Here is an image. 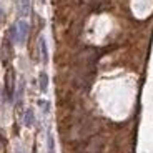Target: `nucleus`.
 I'll return each mask as SVG.
<instances>
[{"label": "nucleus", "mask_w": 153, "mask_h": 153, "mask_svg": "<svg viewBox=\"0 0 153 153\" xmlns=\"http://www.w3.org/2000/svg\"><path fill=\"white\" fill-rule=\"evenodd\" d=\"M103 148V140L100 137H93L90 138L83 146V153H100Z\"/></svg>", "instance_id": "nucleus-1"}, {"label": "nucleus", "mask_w": 153, "mask_h": 153, "mask_svg": "<svg viewBox=\"0 0 153 153\" xmlns=\"http://www.w3.org/2000/svg\"><path fill=\"white\" fill-rule=\"evenodd\" d=\"M13 92H15V87H13V72L10 68L7 73V78H5V93H7L8 102H13Z\"/></svg>", "instance_id": "nucleus-2"}, {"label": "nucleus", "mask_w": 153, "mask_h": 153, "mask_svg": "<svg viewBox=\"0 0 153 153\" xmlns=\"http://www.w3.org/2000/svg\"><path fill=\"white\" fill-rule=\"evenodd\" d=\"M17 28H19V42H23L28 35V23L25 20H22V22H19Z\"/></svg>", "instance_id": "nucleus-3"}, {"label": "nucleus", "mask_w": 153, "mask_h": 153, "mask_svg": "<svg viewBox=\"0 0 153 153\" xmlns=\"http://www.w3.org/2000/svg\"><path fill=\"white\" fill-rule=\"evenodd\" d=\"M38 48H40V53H42V62L43 63H48V50H47V43L43 38L38 40Z\"/></svg>", "instance_id": "nucleus-4"}, {"label": "nucleus", "mask_w": 153, "mask_h": 153, "mask_svg": "<svg viewBox=\"0 0 153 153\" xmlns=\"http://www.w3.org/2000/svg\"><path fill=\"white\" fill-rule=\"evenodd\" d=\"M28 12H30V2L28 0H19V13L22 17L28 15Z\"/></svg>", "instance_id": "nucleus-5"}, {"label": "nucleus", "mask_w": 153, "mask_h": 153, "mask_svg": "<svg viewBox=\"0 0 153 153\" xmlns=\"http://www.w3.org/2000/svg\"><path fill=\"white\" fill-rule=\"evenodd\" d=\"M35 123V117H33V111L32 110H27L25 115H23V125L25 126H32Z\"/></svg>", "instance_id": "nucleus-6"}, {"label": "nucleus", "mask_w": 153, "mask_h": 153, "mask_svg": "<svg viewBox=\"0 0 153 153\" xmlns=\"http://www.w3.org/2000/svg\"><path fill=\"white\" fill-rule=\"evenodd\" d=\"M40 90L42 92H47L48 90V75L45 72L40 73Z\"/></svg>", "instance_id": "nucleus-7"}, {"label": "nucleus", "mask_w": 153, "mask_h": 153, "mask_svg": "<svg viewBox=\"0 0 153 153\" xmlns=\"http://www.w3.org/2000/svg\"><path fill=\"white\" fill-rule=\"evenodd\" d=\"M47 150H48V153H55V142L50 133L47 135Z\"/></svg>", "instance_id": "nucleus-8"}, {"label": "nucleus", "mask_w": 153, "mask_h": 153, "mask_svg": "<svg viewBox=\"0 0 153 153\" xmlns=\"http://www.w3.org/2000/svg\"><path fill=\"white\" fill-rule=\"evenodd\" d=\"M10 40L12 42H19V33H17V27L10 28Z\"/></svg>", "instance_id": "nucleus-9"}, {"label": "nucleus", "mask_w": 153, "mask_h": 153, "mask_svg": "<svg viewBox=\"0 0 153 153\" xmlns=\"http://www.w3.org/2000/svg\"><path fill=\"white\" fill-rule=\"evenodd\" d=\"M38 105H40V107L43 108V111H45V113L50 110V105H48V102H45V100H40V102H38Z\"/></svg>", "instance_id": "nucleus-10"}, {"label": "nucleus", "mask_w": 153, "mask_h": 153, "mask_svg": "<svg viewBox=\"0 0 153 153\" xmlns=\"http://www.w3.org/2000/svg\"><path fill=\"white\" fill-rule=\"evenodd\" d=\"M2 15H4V12H2V7H0V19H2Z\"/></svg>", "instance_id": "nucleus-11"}, {"label": "nucleus", "mask_w": 153, "mask_h": 153, "mask_svg": "<svg viewBox=\"0 0 153 153\" xmlns=\"http://www.w3.org/2000/svg\"><path fill=\"white\" fill-rule=\"evenodd\" d=\"M22 153H23V152H22Z\"/></svg>", "instance_id": "nucleus-12"}]
</instances>
